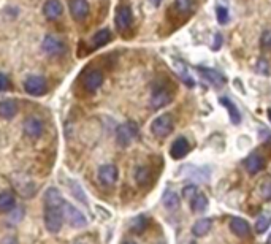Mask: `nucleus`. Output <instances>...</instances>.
Segmentation results:
<instances>
[{
	"mask_svg": "<svg viewBox=\"0 0 271 244\" xmlns=\"http://www.w3.org/2000/svg\"><path fill=\"white\" fill-rule=\"evenodd\" d=\"M164 206L167 209H178L179 208V198H178V195L174 193L173 190H167L164 193Z\"/></svg>",
	"mask_w": 271,
	"mask_h": 244,
	"instance_id": "25",
	"label": "nucleus"
},
{
	"mask_svg": "<svg viewBox=\"0 0 271 244\" xmlns=\"http://www.w3.org/2000/svg\"><path fill=\"white\" fill-rule=\"evenodd\" d=\"M220 43H222V37L219 34H216V40H214V46H213V50L217 51L219 48H220Z\"/></svg>",
	"mask_w": 271,
	"mask_h": 244,
	"instance_id": "38",
	"label": "nucleus"
},
{
	"mask_svg": "<svg viewBox=\"0 0 271 244\" xmlns=\"http://www.w3.org/2000/svg\"><path fill=\"white\" fill-rule=\"evenodd\" d=\"M135 181L140 186H146L151 183V170L148 167H138L135 171Z\"/></svg>",
	"mask_w": 271,
	"mask_h": 244,
	"instance_id": "24",
	"label": "nucleus"
},
{
	"mask_svg": "<svg viewBox=\"0 0 271 244\" xmlns=\"http://www.w3.org/2000/svg\"><path fill=\"white\" fill-rule=\"evenodd\" d=\"M174 8L181 14H189L194 10V0H174Z\"/></svg>",
	"mask_w": 271,
	"mask_h": 244,
	"instance_id": "28",
	"label": "nucleus"
},
{
	"mask_svg": "<svg viewBox=\"0 0 271 244\" xmlns=\"http://www.w3.org/2000/svg\"><path fill=\"white\" fill-rule=\"evenodd\" d=\"M118 167L113 164H106L99 168V181L105 186H113L118 181Z\"/></svg>",
	"mask_w": 271,
	"mask_h": 244,
	"instance_id": "9",
	"label": "nucleus"
},
{
	"mask_svg": "<svg viewBox=\"0 0 271 244\" xmlns=\"http://www.w3.org/2000/svg\"><path fill=\"white\" fill-rule=\"evenodd\" d=\"M41 50L48 54V56H60L63 51H65V45H63L59 38L48 35L44 37L43 43H41Z\"/></svg>",
	"mask_w": 271,
	"mask_h": 244,
	"instance_id": "8",
	"label": "nucleus"
},
{
	"mask_svg": "<svg viewBox=\"0 0 271 244\" xmlns=\"http://www.w3.org/2000/svg\"><path fill=\"white\" fill-rule=\"evenodd\" d=\"M198 72H200V75H201L206 81H210V83H213L214 86H222V84L225 83V76L222 75L220 72H217V70L198 67Z\"/></svg>",
	"mask_w": 271,
	"mask_h": 244,
	"instance_id": "15",
	"label": "nucleus"
},
{
	"mask_svg": "<svg viewBox=\"0 0 271 244\" xmlns=\"http://www.w3.org/2000/svg\"><path fill=\"white\" fill-rule=\"evenodd\" d=\"M174 128V122H173V118L171 115H162L159 116L152 121L151 124V132L155 135V137H161V138H165L168 137Z\"/></svg>",
	"mask_w": 271,
	"mask_h": 244,
	"instance_id": "4",
	"label": "nucleus"
},
{
	"mask_svg": "<svg viewBox=\"0 0 271 244\" xmlns=\"http://www.w3.org/2000/svg\"><path fill=\"white\" fill-rule=\"evenodd\" d=\"M69 8L70 13L75 19L83 21L86 19V16L89 14V2L87 0H69Z\"/></svg>",
	"mask_w": 271,
	"mask_h": 244,
	"instance_id": "11",
	"label": "nucleus"
},
{
	"mask_svg": "<svg viewBox=\"0 0 271 244\" xmlns=\"http://www.w3.org/2000/svg\"><path fill=\"white\" fill-rule=\"evenodd\" d=\"M10 79L5 73H0V92H5L10 89Z\"/></svg>",
	"mask_w": 271,
	"mask_h": 244,
	"instance_id": "34",
	"label": "nucleus"
},
{
	"mask_svg": "<svg viewBox=\"0 0 271 244\" xmlns=\"http://www.w3.org/2000/svg\"><path fill=\"white\" fill-rule=\"evenodd\" d=\"M190 206H192L195 213H201V211H205L206 206H208V198H206L203 193H197L192 198V202H190Z\"/></svg>",
	"mask_w": 271,
	"mask_h": 244,
	"instance_id": "26",
	"label": "nucleus"
},
{
	"mask_svg": "<svg viewBox=\"0 0 271 244\" xmlns=\"http://www.w3.org/2000/svg\"><path fill=\"white\" fill-rule=\"evenodd\" d=\"M83 84L87 92H97L103 84V75L100 70H89L83 76Z\"/></svg>",
	"mask_w": 271,
	"mask_h": 244,
	"instance_id": "6",
	"label": "nucleus"
},
{
	"mask_svg": "<svg viewBox=\"0 0 271 244\" xmlns=\"http://www.w3.org/2000/svg\"><path fill=\"white\" fill-rule=\"evenodd\" d=\"M230 229H232V232L236 235V236H241V238H244V236H247L249 235V224L244 220V219H241V217H233L232 220H230Z\"/></svg>",
	"mask_w": 271,
	"mask_h": 244,
	"instance_id": "17",
	"label": "nucleus"
},
{
	"mask_svg": "<svg viewBox=\"0 0 271 244\" xmlns=\"http://www.w3.org/2000/svg\"><path fill=\"white\" fill-rule=\"evenodd\" d=\"M44 227L50 233H59L63 225V213L62 206H50L44 205Z\"/></svg>",
	"mask_w": 271,
	"mask_h": 244,
	"instance_id": "1",
	"label": "nucleus"
},
{
	"mask_svg": "<svg viewBox=\"0 0 271 244\" xmlns=\"http://www.w3.org/2000/svg\"><path fill=\"white\" fill-rule=\"evenodd\" d=\"M171 100H173L171 92H170L168 89L161 87V89H155V91H154V94H152V97H151V106H152L154 109H161V108L167 106Z\"/></svg>",
	"mask_w": 271,
	"mask_h": 244,
	"instance_id": "12",
	"label": "nucleus"
},
{
	"mask_svg": "<svg viewBox=\"0 0 271 244\" xmlns=\"http://www.w3.org/2000/svg\"><path fill=\"white\" fill-rule=\"evenodd\" d=\"M260 45L265 50H271V30H265L260 37Z\"/></svg>",
	"mask_w": 271,
	"mask_h": 244,
	"instance_id": "33",
	"label": "nucleus"
},
{
	"mask_svg": "<svg viewBox=\"0 0 271 244\" xmlns=\"http://www.w3.org/2000/svg\"><path fill=\"white\" fill-rule=\"evenodd\" d=\"M174 69H176L178 75L181 76V79L184 81V83H186L187 86H190V87L194 86V79L190 78L189 70H187V67H186V63H184V62H181L179 59H174Z\"/></svg>",
	"mask_w": 271,
	"mask_h": 244,
	"instance_id": "22",
	"label": "nucleus"
},
{
	"mask_svg": "<svg viewBox=\"0 0 271 244\" xmlns=\"http://www.w3.org/2000/svg\"><path fill=\"white\" fill-rule=\"evenodd\" d=\"M219 103H220V105H224V106L227 108L229 115H230V121H232L233 124H240V122H241V115H240V111L236 109L235 103H232V102L227 99V97H222V99L219 100Z\"/></svg>",
	"mask_w": 271,
	"mask_h": 244,
	"instance_id": "19",
	"label": "nucleus"
},
{
	"mask_svg": "<svg viewBox=\"0 0 271 244\" xmlns=\"http://www.w3.org/2000/svg\"><path fill=\"white\" fill-rule=\"evenodd\" d=\"M70 190H72V193L75 195V197L81 202L84 206H87V200H86V195H84V192H83V189H81V186H79L78 183H73V181H70Z\"/></svg>",
	"mask_w": 271,
	"mask_h": 244,
	"instance_id": "29",
	"label": "nucleus"
},
{
	"mask_svg": "<svg viewBox=\"0 0 271 244\" xmlns=\"http://www.w3.org/2000/svg\"><path fill=\"white\" fill-rule=\"evenodd\" d=\"M111 38H113V35H111V32L108 29H102L99 30L97 34H94L92 37V45L94 48H100V46H105L111 41Z\"/></svg>",
	"mask_w": 271,
	"mask_h": 244,
	"instance_id": "20",
	"label": "nucleus"
},
{
	"mask_svg": "<svg viewBox=\"0 0 271 244\" xmlns=\"http://www.w3.org/2000/svg\"><path fill=\"white\" fill-rule=\"evenodd\" d=\"M148 227V219L145 216H137L132 222H130V230L133 233H143Z\"/></svg>",
	"mask_w": 271,
	"mask_h": 244,
	"instance_id": "27",
	"label": "nucleus"
},
{
	"mask_svg": "<svg viewBox=\"0 0 271 244\" xmlns=\"http://www.w3.org/2000/svg\"><path fill=\"white\" fill-rule=\"evenodd\" d=\"M198 193V187L194 186V184H189L183 189V195H184V198H189V200H192L195 195Z\"/></svg>",
	"mask_w": 271,
	"mask_h": 244,
	"instance_id": "32",
	"label": "nucleus"
},
{
	"mask_svg": "<svg viewBox=\"0 0 271 244\" xmlns=\"http://www.w3.org/2000/svg\"><path fill=\"white\" fill-rule=\"evenodd\" d=\"M16 205V198H14V193L10 192V190H5L0 193V211H4V213H7V211L13 209Z\"/></svg>",
	"mask_w": 271,
	"mask_h": 244,
	"instance_id": "21",
	"label": "nucleus"
},
{
	"mask_svg": "<svg viewBox=\"0 0 271 244\" xmlns=\"http://www.w3.org/2000/svg\"><path fill=\"white\" fill-rule=\"evenodd\" d=\"M24 89H26L27 94L38 97V95H43V94L48 92V83H46V79L43 76L34 75V76H29L26 79Z\"/></svg>",
	"mask_w": 271,
	"mask_h": 244,
	"instance_id": "5",
	"label": "nucleus"
},
{
	"mask_svg": "<svg viewBox=\"0 0 271 244\" xmlns=\"http://www.w3.org/2000/svg\"><path fill=\"white\" fill-rule=\"evenodd\" d=\"M43 122L41 119L35 118V116H32V118H27L24 125H22V130H24V135H27L29 138L32 140H37L41 137L43 134Z\"/></svg>",
	"mask_w": 271,
	"mask_h": 244,
	"instance_id": "7",
	"label": "nucleus"
},
{
	"mask_svg": "<svg viewBox=\"0 0 271 244\" xmlns=\"http://www.w3.org/2000/svg\"><path fill=\"white\" fill-rule=\"evenodd\" d=\"M138 137V125L133 121L124 122L116 128V141L119 146H129Z\"/></svg>",
	"mask_w": 271,
	"mask_h": 244,
	"instance_id": "2",
	"label": "nucleus"
},
{
	"mask_svg": "<svg viewBox=\"0 0 271 244\" xmlns=\"http://www.w3.org/2000/svg\"><path fill=\"white\" fill-rule=\"evenodd\" d=\"M268 118H269V121H271V109L268 111Z\"/></svg>",
	"mask_w": 271,
	"mask_h": 244,
	"instance_id": "41",
	"label": "nucleus"
},
{
	"mask_svg": "<svg viewBox=\"0 0 271 244\" xmlns=\"http://www.w3.org/2000/svg\"><path fill=\"white\" fill-rule=\"evenodd\" d=\"M262 192H263V195H265V197H266L268 200H271V180H268V181L263 184Z\"/></svg>",
	"mask_w": 271,
	"mask_h": 244,
	"instance_id": "35",
	"label": "nucleus"
},
{
	"mask_svg": "<svg viewBox=\"0 0 271 244\" xmlns=\"http://www.w3.org/2000/svg\"><path fill=\"white\" fill-rule=\"evenodd\" d=\"M257 69H259L262 73H265V75L268 73V65H266V62H265L263 59H260V60H259V63H257Z\"/></svg>",
	"mask_w": 271,
	"mask_h": 244,
	"instance_id": "36",
	"label": "nucleus"
},
{
	"mask_svg": "<svg viewBox=\"0 0 271 244\" xmlns=\"http://www.w3.org/2000/svg\"><path fill=\"white\" fill-rule=\"evenodd\" d=\"M246 168H247V171L251 173V174H256V173H259L260 170H263L265 168V160H263V157L262 156H259V154H251L247 159H246Z\"/></svg>",
	"mask_w": 271,
	"mask_h": 244,
	"instance_id": "16",
	"label": "nucleus"
},
{
	"mask_svg": "<svg viewBox=\"0 0 271 244\" xmlns=\"http://www.w3.org/2000/svg\"><path fill=\"white\" fill-rule=\"evenodd\" d=\"M63 8H62V4L59 2V0H46V4L43 5V13L48 19H57L60 18V14H62Z\"/></svg>",
	"mask_w": 271,
	"mask_h": 244,
	"instance_id": "14",
	"label": "nucleus"
},
{
	"mask_svg": "<svg viewBox=\"0 0 271 244\" xmlns=\"http://www.w3.org/2000/svg\"><path fill=\"white\" fill-rule=\"evenodd\" d=\"M269 222H271V217H269V216H260V217L257 219V224H256V230H257L259 233L266 232V229L269 227Z\"/></svg>",
	"mask_w": 271,
	"mask_h": 244,
	"instance_id": "31",
	"label": "nucleus"
},
{
	"mask_svg": "<svg viewBox=\"0 0 271 244\" xmlns=\"http://www.w3.org/2000/svg\"><path fill=\"white\" fill-rule=\"evenodd\" d=\"M18 115V103L14 100H4L0 102V118L11 119Z\"/></svg>",
	"mask_w": 271,
	"mask_h": 244,
	"instance_id": "18",
	"label": "nucleus"
},
{
	"mask_svg": "<svg viewBox=\"0 0 271 244\" xmlns=\"http://www.w3.org/2000/svg\"><path fill=\"white\" fill-rule=\"evenodd\" d=\"M133 23V13L130 10V7L127 5H121L116 11V27L119 30H127Z\"/></svg>",
	"mask_w": 271,
	"mask_h": 244,
	"instance_id": "10",
	"label": "nucleus"
},
{
	"mask_svg": "<svg viewBox=\"0 0 271 244\" xmlns=\"http://www.w3.org/2000/svg\"><path fill=\"white\" fill-rule=\"evenodd\" d=\"M62 213H63V219H65L72 227H75V229H83V227L87 225V219L84 217V214L81 211H78L73 205H70L69 202H63Z\"/></svg>",
	"mask_w": 271,
	"mask_h": 244,
	"instance_id": "3",
	"label": "nucleus"
},
{
	"mask_svg": "<svg viewBox=\"0 0 271 244\" xmlns=\"http://www.w3.org/2000/svg\"><path fill=\"white\" fill-rule=\"evenodd\" d=\"M216 14H217V21H219L220 24H227V23H229V19H230L227 7H222V5H219V7L216 8Z\"/></svg>",
	"mask_w": 271,
	"mask_h": 244,
	"instance_id": "30",
	"label": "nucleus"
},
{
	"mask_svg": "<svg viewBox=\"0 0 271 244\" xmlns=\"http://www.w3.org/2000/svg\"><path fill=\"white\" fill-rule=\"evenodd\" d=\"M149 2L154 5V7H159V5H161L162 4V0H149Z\"/></svg>",
	"mask_w": 271,
	"mask_h": 244,
	"instance_id": "39",
	"label": "nucleus"
},
{
	"mask_svg": "<svg viewBox=\"0 0 271 244\" xmlns=\"http://www.w3.org/2000/svg\"><path fill=\"white\" fill-rule=\"evenodd\" d=\"M211 220L210 219H200V220H197L195 224H194V227H192V233L195 235V236H205L206 233L210 232V229H211Z\"/></svg>",
	"mask_w": 271,
	"mask_h": 244,
	"instance_id": "23",
	"label": "nucleus"
},
{
	"mask_svg": "<svg viewBox=\"0 0 271 244\" xmlns=\"http://www.w3.org/2000/svg\"><path fill=\"white\" fill-rule=\"evenodd\" d=\"M124 244H137V242H133V241H125Z\"/></svg>",
	"mask_w": 271,
	"mask_h": 244,
	"instance_id": "40",
	"label": "nucleus"
},
{
	"mask_svg": "<svg viewBox=\"0 0 271 244\" xmlns=\"http://www.w3.org/2000/svg\"><path fill=\"white\" fill-rule=\"evenodd\" d=\"M0 244H19V242H18V239H16L14 236H7V238L2 239V242H0Z\"/></svg>",
	"mask_w": 271,
	"mask_h": 244,
	"instance_id": "37",
	"label": "nucleus"
},
{
	"mask_svg": "<svg viewBox=\"0 0 271 244\" xmlns=\"http://www.w3.org/2000/svg\"><path fill=\"white\" fill-rule=\"evenodd\" d=\"M189 149H190L189 141H187L184 137H179L178 140H174V143L171 144L170 156H171L173 159L179 160V159H183V157H186V156H187Z\"/></svg>",
	"mask_w": 271,
	"mask_h": 244,
	"instance_id": "13",
	"label": "nucleus"
}]
</instances>
